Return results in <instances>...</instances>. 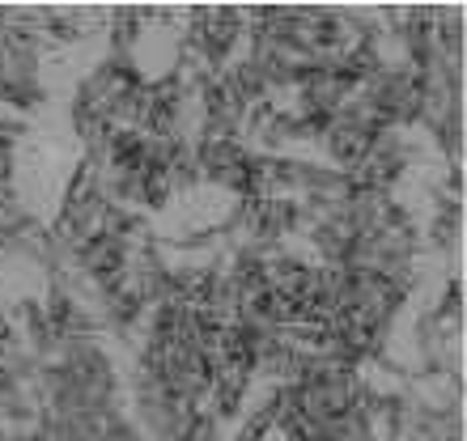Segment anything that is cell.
Masks as SVG:
<instances>
[{"instance_id": "cell-1", "label": "cell", "mask_w": 467, "mask_h": 441, "mask_svg": "<svg viewBox=\"0 0 467 441\" xmlns=\"http://www.w3.org/2000/svg\"><path fill=\"white\" fill-rule=\"evenodd\" d=\"M86 263L99 272V276L123 268V242H115V238H94V242L86 246Z\"/></svg>"}]
</instances>
